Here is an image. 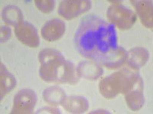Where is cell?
<instances>
[{
  "mask_svg": "<svg viewBox=\"0 0 153 114\" xmlns=\"http://www.w3.org/2000/svg\"><path fill=\"white\" fill-rule=\"evenodd\" d=\"M74 43L82 56L107 69H118L126 62L128 53L118 45L114 25L94 15L82 18Z\"/></svg>",
  "mask_w": 153,
  "mask_h": 114,
  "instance_id": "1",
  "label": "cell"
},
{
  "mask_svg": "<svg viewBox=\"0 0 153 114\" xmlns=\"http://www.w3.org/2000/svg\"><path fill=\"white\" fill-rule=\"evenodd\" d=\"M41 63L39 75L47 82L75 85L80 76L76 68L70 61H66L59 51L53 49H45L38 54Z\"/></svg>",
  "mask_w": 153,
  "mask_h": 114,
  "instance_id": "2",
  "label": "cell"
},
{
  "mask_svg": "<svg viewBox=\"0 0 153 114\" xmlns=\"http://www.w3.org/2000/svg\"><path fill=\"white\" fill-rule=\"evenodd\" d=\"M142 85L143 79L137 72L134 69H123L101 80L99 89L105 98L113 99L119 94L126 95L132 89Z\"/></svg>",
  "mask_w": 153,
  "mask_h": 114,
  "instance_id": "3",
  "label": "cell"
},
{
  "mask_svg": "<svg viewBox=\"0 0 153 114\" xmlns=\"http://www.w3.org/2000/svg\"><path fill=\"white\" fill-rule=\"evenodd\" d=\"M108 19L120 30L132 28L136 23V15L131 9L121 5H113L106 12Z\"/></svg>",
  "mask_w": 153,
  "mask_h": 114,
  "instance_id": "4",
  "label": "cell"
},
{
  "mask_svg": "<svg viewBox=\"0 0 153 114\" xmlns=\"http://www.w3.org/2000/svg\"><path fill=\"white\" fill-rule=\"evenodd\" d=\"M37 103V96L31 89L19 91L14 97L12 113H31Z\"/></svg>",
  "mask_w": 153,
  "mask_h": 114,
  "instance_id": "5",
  "label": "cell"
},
{
  "mask_svg": "<svg viewBox=\"0 0 153 114\" xmlns=\"http://www.w3.org/2000/svg\"><path fill=\"white\" fill-rule=\"evenodd\" d=\"M91 7V2L87 0H66L59 5L57 12L61 17L71 20L87 12Z\"/></svg>",
  "mask_w": 153,
  "mask_h": 114,
  "instance_id": "6",
  "label": "cell"
},
{
  "mask_svg": "<svg viewBox=\"0 0 153 114\" xmlns=\"http://www.w3.org/2000/svg\"><path fill=\"white\" fill-rule=\"evenodd\" d=\"M15 34L19 41L28 47L35 48L40 43L36 28L27 21H23L15 28Z\"/></svg>",
  "mask_w": 153,
  "mask_h": 114,
  "instance_id": "7",
  "label": "cell"
},
{
  "mask_svg": "<svg viewBox=\"0 0 153 114\" xmlns=\"http://www.w3.org/2000/svg\"><path fill=\"white\" fill-rule=\"evenodd\" d=\"M65 32V22L60 19L54 18L50 20L42 27L41 34L42 37L49 42L59 40Z\"/></svg>",
  "mask_w": 153,
  "mask_h": 114,
  "instance_id": "8",
  "label": "cell"
},
{
  "mask_svg": "<svg viewBox=\"0 0 153 114\" xmlns=\"http://www.w3.org/2000/svg\"><path fill=\"white\" fill-rule=\"evenodd\" d=\"M136 9L142 24L148 28H152V2L146 0L130 1Z\"/></svg>",
  "mask_w": 153,
  "mask_h": 114,
  "instance_id": "9",
  "label": "cell"
},
{
  "mask_svg": "<svg viewBox=\"0 0 153 114\" xmlns=\"http://www.w3.org/2000/svg\"><path fill=\"white\" fill-rule=\"evenodd\" d=\"M126 62L128 66L134 70L140 69L146 64L149 59L148 50L143 47H135L127 52Z\"/></svg>",
  "mask_w": 153,
  "mask_h": 114,
  "instance_id": "10",
  "label": "cell"
},
{
  "mask_svg": "<svg viewBox=\"0 0 153 114\" xmlns=\"http://www.w3.org/2000/svg\"><path fill=\"white\" fill-rule=\"evenodd\" d=\"M76 72L80 77L91 81L98 79L103 73V69L99 64L89 61L80 62L76 67Z\"/></svg>",
  "mask_w": 153,
  "mask_h": 114,
  "instance_id": "11",
  "label": "cell"
},
{
  "mask_svg": "<svg viewBox=\"0 0 153 114\" xmlns=\"http://www.w3.org/2000/svg\"><path fill=\"white\" fill-rule=\"evenodd\" d=\"M61 105L71 113H83L88 110L89 103L83 97H69L65 100Z\"/></svg>",
  "mask_w": 153,
  "mask_h": 114,
  "instance_id": "12",
  "label": "cell"
},
{
  "mask_svg": "<svg viewBox=\"0 0 153 114\" xmlns=\"http://www.w3.org/2000/svg\"><path fill=\"white\" fill-rule=\"evenodd\" d=\"M143 88L144 85L139 86L125 95L126 102L129 109L132 110H139L144 105L145 98L143 95Z\"/></svg>",
  "mask_w": 153,
  "mask_h": 114,
  "instance_id": "13",
  "label": "cell"
},
{
  "mask_svg": "<svg viewBox=\"0 0 153 114\" xmlns=\"http://www.w3.org/2000/svg\"><path fill=\"white\" fill-rule=\"evenodd\" d=\"M43 98L47 104L51 106H58L66 99L65 91L59 87H50L44 91Z\"/></svg>",
  "mask_w": 153,
  "mask_h": 114,
  "instance_id": "14",
  "label": "cell"
},
{
  "mask_svg": "<svg viewBox=\"0 0 153 114\" xmlns=\"http://www.w3.org/2000/svg\"><path fill=\"white\" fill-rule=\"evenodd\" d=\"M3 21L11 26L17 27L23 22L22 12L15 5H9L3 9L2 13Z\"/></svg>",
  "mask_w": 153,
  "mask_h": 114,
  "instance_id": "15",
  "label": "cell"
},
{
  "mask_svg": "<svg viewBox=\"0 0 153 114\" xmlns=\"http://www.w3.org/2000/svg\"><path fill=\"white\" fill-rule=\"evenodd\" d=\"M16 85V80L12 74L5 69L1 64V99L14 88Z\"/></svg>",
  "mask_w": 153,
  "mask_h": 114,
  "instance_id": "16",
  "label": "cell"
},
{
  "mask_svg": "<svg viewBox=\"0 0 153 114\" xmlns=\"http://www.w3.org/2000/svg\"><path fill=\"white\" fill-rule=\"evenodd\" d=\"M35 5L37 6L41 12L43 13H50L51 12H52L53 9L54 8V1H51V0H36L35 1Z\"/></svg>",
  "mask_w": 153,
  "mask_h": 114,
  "instance_id": "17",
  "label": "cell"
},
{
  "mask_svg": "<svg viewBox=\"0 0 153 114\" xmlns=\"http://www.w3.org/2000/svg\"><path fill=\"white\" fill-rule=\"evenodd\" d=\"M11 37V29L7 26L1 27V43L7 41Z\"/></svg>",
  "mask_w": 153,
  "mask_h": 114,
  "instance_id": "18",
  "label": "cell"
},
{
  "mask_svg": "<svg viewBox=\"0 0 153 114\" xmlns=\"http://www.w3.org/2000/svg\"><path fill=\"white\" fill-rule=\"evenodd\" d=\"M36 113H61L59 110L52 107H46L38 110Z\"/></svg>",
  "mask_w": 153,
  "mask_h": 114,
  "instance_id": "19",
  "label": "cell"
},
{
  "mask_svg": "<svg viewBox=\"0 0 153 114\" xmlns=\"http://www.w3.org/2000/svg\"><path fill=\"white\" fill-rule=\"evenodd\" d=\"M107 113L108 112L105 110H97V111H94V112H91V113Z\"/></svg>",
  "mask_w": 153,
  "mask_h": 114,
  "instance_id": "20",
  "label": "cell"
}]
</instances>
